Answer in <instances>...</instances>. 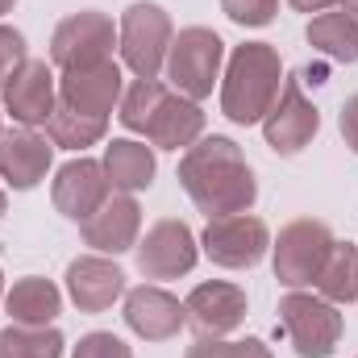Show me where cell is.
Listing matches in <instances>:
<instances>
[{
    "label": "cell",
    "instance_id": "cell-26",
    "mask_svg": "<svg viewBox=\"0 0 358 358\" xmlns=\"http://www.w3.org/2000/svg\"><path fill=\"white\" fill-rule=\"evenodd\" d=\"M183 358H275V355H271V346L263 338H242V342H229V338H196Z\"/></svg>",
    "mask_w": 358,
    "mask_h": 358
},
{
    "label": "cell",
    "instance_id": "cell-3",
    "mask_svg": "<svg viewBox=\"0 0 358 358\" xmlns=\"http://www.w3.org/2000/svg\"><path fill=\"white\" fill-rule=\"evenodd\" d=\"M176 42L171 13L155 0H134L117 21V50L121 67L134 71V80H159L167 67V50Z\"/></svg>",
    "mask_w": 358,
    "mask_h": 358
},
{
    "label": "cell",
    "instance_id": "cell-34",
    "mask_svg": "<svg viewBox=\"0 0 358 358\" xmlns=\"http://www.w3.org/2000/svg\"><path fill=\"white\" fill-rule=\"evenodd\" d=\"M4 292H8V287H4V271H0V304H4Z\"/></svg>",
    "mask_w": 358,
    "mask_h": 358
},
{
    "label": "cell",
    "instance_id": "cell-25",
    "mask_svg": "<svg viewBox=\"0 0 358 358\" xmlns=\"http://www.w3.org/2000/svg\"><path fill=\"white\" fill-rule=\"evenodd\" d=\"M0 342L13 358H63V334L55 325H8L0 329Z\"/></svg>",
    "mask_w": 358,
    "mask_h": 358
},
{
    "label": "cell",
    "instance_id": "cell-36",
    "mask_svg": "<svg viewBox=\"0 0 358 358\" xmlns=\"http://www.w3.org/2000/svg\"><path fill=\"white\" fill-rule=\"evenodd\" d=\"M0 358H13V355H8V350H4V342H0Z\"/></svg>",
    "mask_w": 358,
    "mask_h": 358
},
{
    "label": "cell",
    "instance_id": "cell-8",
    "mask_svg": "<svg viewBox=\"0 0 358 358\" xmlns=\"http://www.w3.org/2000/svg\"><path fill=\"white\" fill-rule=\"evenodd\" d=\"M117 46V21L100 8H80L71 17H63L50 34V67L59 71H76L113 59Z\"/></svg>",
    "mask_w": 358,
    "mask_h": 358
},
{
    "label": "cell",
    "instance_id": "cell-24",
    "mask_svg": "<svg viewBox=\"0 0 358 358\" xmlns=\"http://www.w3.org/2000/svg\"><path fill=\"white\" fill-rule=\"evenodd\" d=\"M108 134V117H88V113H76L71 104H55L50 121H46V138L55 142V150H76L84 155L88 146H96L100 138Z\"/></svg>",
    "mask_w": 358,
    "mask_h": 358
},
{
    "label": "cell",
    "instance_id": "cell-22",
    "mask_svg": "<svg viewBox=\"0 0 358 358\" xmlns=\"http://www.w3.org/2000/svg\"><path fill=\"white\" fill-rule=\"evenodd\" d=\"M308 46L334 63H355L358 59V17L346 13V8H325L308 21L304 29Z\"/></svg>",
    "mask_w": 358,
    "mask_h": 358
},
{
    "label": "cell",
    "instance_id": "cell-12",
    "mask_svg": "<svg viewBox=\"0 0 358 358\" xmlns=\"http://www.w3.org/2000/svg\"><path fill=\"white\" fill-rule=\"evenodd\" d=\"M55 104H59V76L46 59H25V67L0 88V108L25 129L46 125Z\"/></svg>",
    "mask_w": 358,
    "mask_h": 358
},
{
    "label": "cell",
    "instance_id": "cell-15",
    "mask_svg": "<svg viewBox=\"0 0 358 358\" xmlns=\"http://www.w3.org/2000/svg\"><path fill=\"white\" fill-rule=\"evenodd\" d=\"M121 96H125V71H121L117 59H104V63H92V67H76V71H59V100L71 104L76 113L113 117Z\"/></svg>",
    "mask_w": 358,
    "mask_h": 358
},
{
    "label": "cell",
    "instance_id": "cell-2",
    "mask_svg": "<svg viewBox=\"0 0 358 358\" xmlns=\"http://www.w3.org/2000/svg\"><path fill=\"white\" fill-rule=\"evenodd\" d=\"M283 88V59L271 42H242L221 71V113L234 125H263Z\"/></svg>",
    "mask_w": 358,
    "mask_h": 358
},
{
    "label": "cell",
    "instance_id": "cell-27",
    "mask_svg": "<svg viewBox=\"0 0 358 358\" xmlns=\"http://www.w3.org/2000/svg\"><path fill=\"white\" fill-rule=\"evenodd\" d=\"M221 13L242 29H263V25L275 21L279 0H221Z\"/></svg>",
    "mask_w": 358,
    "mask_h": 358
},
{
    "label": "cell",
    "instance_id": "cell-30",
    "mask_svg": "<svg viewBox=\"0 0 358 358\" xmlns=\"http://www.w3.org/2000/svg\"><path fill=\"white\" fill-rule=\"evenodd\" d=\"M338 129H342V142L358 155V92L346 96V104H342V113H338Z\"/></svg>",
    "mask_w": 358,
    "mask_h": 358
},
{
    "label": "cell",
    "instance_id": "cell-35",
    "mask_svg": "<svg viewBox=\"0 0 358 358\" xmlns=\"http://www.w3.org/2000/svg\"><path fill=\"white\" fill-rule=\"evenodd\" d=\"M4 208H8V196H4V192H0V217H4Z\"/></svg>",
    "mask_w": 358,
    "mask_h": 358
},
{
    "label": "cell",
    "instance_id": "cell-16",
    "mask_svg": "<svg viewBox=\"0 0 358 358\" xmlns=\"http://www.w3.org/2000/svg\"><path fill=\"white\" fill-rule=\"evenodd\" d=\"M80 234H84V246H92V255L117 259V255L134 250L138 238H142V204L129 192H113L80 225Z\"/></svg>",
    "mask_w": 358,
    "mask_h": 358
},
{
    "label": "cell",
    "instance_id": "cell-11",
    "mask_svg": "<svg viewBox=\"0 0 358 358\" xmlns=\"http://www.w3.org/2000/svg\"><path fill=\"white\" fill-rule=\"evenodd\" d=\"M187 308V325L196 329V338H229L234 329L246 325V287L238 283H225V279H208V283H196L183 300Z\"/></svg>",
    "mask_w": 358,
    "mask_h": 358
},
{
    "label": "cell",
    "instance_id": "cell-18",
    "mask_svg": "<svg viewBox=\"0 0 358 358\" xmlns=\"http://www.w3.org/2000/svg\"><path fill=\"white\" fill-rule=\"evenodd\" d=\"M55 163V142L38 129H4L0 134V179L13 187V192H29L38 187L46 171Z\"/></svg>",
    "mask_w": 358,
    "mask_h": 358
},
{
    "label": "cell",
    "instance_id": "cell-29",
    "mask_svg": "<svg viewBox=\"0 0 358 358\" xmlns=\"http://www.w3.org/2000/svg\"><path fill=\"white\" fill-rule=\"evenodd\" d=\"M71 358H134V350L117 338V334H104V329H92L80 338V346L71 350Z\"/></svg>",
    "mask_w": 358,
    "mask_h": 358
},
{
    "label": "cell",
    "instance_id": "cell-28",
    "mask_svg": "<svg viewBox=\"0 0 358 358\" xmlns=\"http://www.w3.org/2000/svg\"><path fill=\"white\" fill-rule=\"evenodd\" d=\"M25 59H29V50H25V34L13 29V25H0V88L25 67Z\"/></svg>",
    "mask_w": 358,
    "mask_h": 358
},
{
    "label": "cell",
    "instance_id": "cell-6",
    "mask_svg": "<svg viewBox=\"0 0 358 358\" xmlns=\"http://www.w3.org/2000/svg\"><path fill=\"white\" fill-rule=\"evenodd\" d=\"M334 229L317 217H296L279 229V238H271V271L287 292L313 287L317 271L325 263L329 246H334Z\"/></svg>",
    "mask_w": 358,
    "mask_h": 358
},
{
    "label": "cell",
    "instance_id": "cell-32",
    "mask_svg": "<svg viewBox=\"0 0 358 358\" xmlns=\"http://www.w3.org/2000/svg\"><path fill=\"white\" fill-rule=\"evenodd\" d=\"M338 8H346V13H355L358 17V0H338Z\"/></svg>",
    "mask_w": 358,
    "mask_h": 358
},
{
    "label": "cell",
    "instance_id": "cell-20",
    "mask_svg": "<svg viewBox=\"0 0 358 358\" xmlns=\"http://www.w3.org/2000/svg\"><path fill=\"white\" fill-rule=\"evenodd\" d=\"M100 163H104V176L113 183V192H129V196L146 192L155 183V171H159L155 146H146L138 138H113L104 146V159Z\"/></svg>",
    "mask_w": 358,
    "mask_h": 358
},
{
    "label": "cell",
    "instance_id": "cell-21",
    "mask_svg": "<svg viewBox=\"0 0 358 358\" xmlns=\"http://www.w3.org/2000/svg\"><path fill=\"white\" fill-rule=\"evenodd\" d=\"M4 313L13 317V325H55V317L63 313V292L42 275H25L4 292Z\"/></svg>",
    "mask_w": 358,
    "mask_h": 358
},
{
    "label": "cell",
    "instance_id": "cell-37",
    "mask_svg": "<svg viewBox=\"0 0 358 358\" xmlns=\"http://www.w3.org/2000/svg\"><path fill=\"white\" fill-rule=\"evenodd\" d=\"M0 134H4V108H0Z\"/></svg>",
    "mask_w": 358,
    "mask_h": 358
},
{
    "label": "cell",
    "instance_id": "cell-10",
    "mask_svg": "<svg viewBox=\"0 0 358 358\" xmlns=\"http://www.w3.org/2000/svg\"><path fill=\"white\" fill-rule=\"evenodd\" d=\"M317 134H321V113H317V104L304 96L300 80L283 76L279 100L271 104V113L263 117V138H267V146L275 155L292 159V155H300Z\"/></svg>",
    "mask_w": 358,
    "mask_h": 358
},
{
    "label": "cell",
    "instance_id": "cell-31",
    "mask_svg": "<svg viewBox=\"0 0 358 358\" xmlns=\"http://www.w3.org/2000/svg\"><path fill=\"white\" fill-rule=\"evenodd\" d=\"M296 13H308V17H317V13H325V8H334L338 0H287Z\"/></svg>",
    "mask_w": 358,
    "mask_h": 358
},
{
    "label": "cell",
    "instance_id": "cell-23",
    "mask_svg": "<svg viewBox=\"0 0 358 358\" xmlns=\"http://www.w3.org/2000/svg\"><path fill=\"white\" fill-rule=\"evenodd\" d=\"M313 292L329 304H355L358 300V246L355 242H334L325 263L313 279Z\"/></svg>",
    "mask_w": 358,
    "mask_h": 358
},
{
    "label": "cell",
    "instance_id": "cell-1",
    "mask_svg": "<svg viewBox=\"0 0 358 358\" xmlns=\"http://www.w3.org/2000/svg\"><path fill=\"white\" fill-rule=\"evenodd\" d=\"M179 187L187 192V200L213 221V217H234V213H250L259 200V179L250 171L242 146L234 138H200L196 146H187L179 155Z\"/></svg>",
    "mask_w": 358,
    "mask_h": 358
},
{
    "label": "cell",
    "instance_id": "cell-17",
    "mask_svg": "<svg viewBox=\"0 0 358 358\" xmlns=\"http://www.w3.org/2000/svg\"><path fill=\"white\" fill-rule=\"evenodd\" d=\"M67 300L80 313H108L117 300H125V271L117 267L108 255H80L67 263Z\"/></svg>",
    "mask_w": 358,
    "mask_h": 358
},
{
    "label": "cell",
    "instance_id": "cell-19",
    "mask_svg": "<svg viewBox=\"0 0 358 358\" xmlns=\"http://www.w3.org/2000/svg\"><path fill=\"white\" fill-rule=\"evenodd\" d=\"M138 138H146L155 150H187V146H196L204 138V113H200L196 100L167 88Z\"/></svg>",
    "mask_w": 358,
    "mask_h": 358
},
{
    "label": "cell",
    "instance_id": "cell-14",
    "mask_svg": "<svg viewBox=\"0 0 358 358\" xmlns=\"http://www.w3.org/2000/svg\"><path fill=\"white\" fill-rule=\"evenodd\" d=\"M121 317H125L129 334L142 338V342H171V338H179V329H187L183 300L171 296L167 287H159V283L129 287L125 304H121Z\"/></svg>",
    "mask_w": 358,
    "mask_h": 358
},
{
    "label": "cell",
    "instance_id": "cell-13",
    "mask_svg": "<svg viewBox=\"0 0 358 358\" xmlns=\"http://www.w3.org/2000/svg\"><path fill=\"white\" fill-rule=\"evenodd\" d=\"M108 196H113V183L104 176V163H100V159H88V155L67 159V163L55 171V179H50V200H55V208H59L67 221H76V225H84Z\"/></svg>",
    "mask_w": 358,
    "mask_h": 358
},
{
    "label": "cell",
    "instance_id": "cell-33",
    "mask_svg": "<svg viewBox=\"0 0 358 358\" xmlns=\"http://www.w3.org/2000/svg\"><path fill=\"white\" fill-rule=\"evenodd\" d=\"M13 4H17V0H0V17H4V13H13Z\"/></svg>",
    "mask_w": 358,
    "mask_h": 358
},
{
    "label": "cell",
    "instance_id": "cell-5",
    "mask_svg": "<svg viewBox=\"0 0 358 358\" xmlns=\"http://www.w3.org/2000/svg\"><path fill=\"white\" fill-rule=\"evenodd\" d=\"M275 313H279V325H283L292 350L300 358H329L338 350L342 329H346L338 304H329L317 292H304L300 287V292L279 296V308Z\"/></svg>",
    "mask_w": 358,
    "mask_h": 358
},
{
    "label": "cell",
    "instance_id": "cell-4",
    "mask_svg": "<svg viewBox=\"0 0 358 358\" xmlns=\"http://www.w3.org/2000/svg\"><path fill=\"white\" fill-rule=\"evenodd\" d=\"M221 71H225V42L217 29L208 25H187L179 29L171 50H167V88H176L187 100H208L213 88L221 84Z\"/></svg>",
    "mask_w": 358,
    "mask_h": 358
},
{
    "label": "cell",
    "instance_id": "cell-9",
    "mask_svg": "<svg viewBox=\"0 0 358 358\" xmlns=\"http://www.w3.org/2000/svg\"><path fill=\"white\" fill-rule=\"evenodd\" d=\"M196 259H200V238H196L192 225L179 221V217L155 221V225L138 238V246H134L138 275H142V279H155V283L187 275V271L196 267Z\"/></svg>",
    "mask_w": 358,
    "mask_h": 358
},
{
    "label": "cell",
    "instance_id": "cell-7",
    "mask_svg": "<svg viewBox=\"0 0 358 358\" xmlns=\"http://www.w3.org/2000/svg\"><path fill=\"white\" fill-rule=\"evenodd\" d=\"M271 250V229L255 213H234V217H213L200 234V255L213 267L225 271H250L263 263Z\"/></svg>",
    "mask_w": 358,
    "mask_h": 358
}]
</instances>
